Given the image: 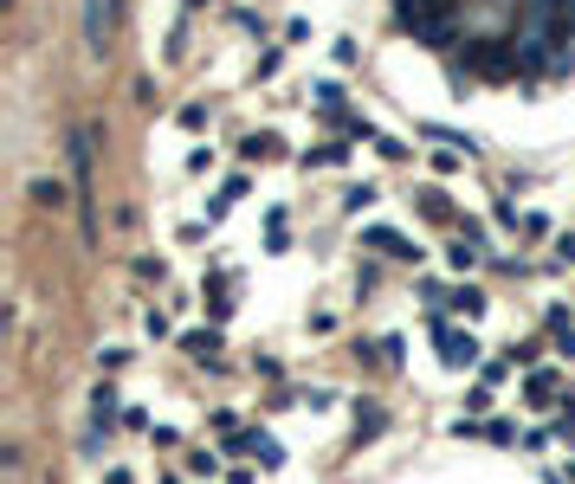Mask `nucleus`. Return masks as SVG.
<instances>
[{
	"label": "nucleus",
	"instance_id": "nucleus-2",
	"mask_svg": "<svg viewBox=\"0 0 575 484\" xmlns=\"http://www.w3.org/2000/svg\"><path fill=\"white\" fill-rule=\"evenodd\" d=\"M369 484H524L499 472L492 459H421L408 472H388V478H369Z\"/></svg>",
	"mask_w": 575,
	"mask_h": 484
},
{
	"label": "nucleus",
	"instance_id": "nucleus-1",
	"mask_svg": "<svg viewBox=\"0 0 575 484\" xmlns=\"http://www.w3.org/2000/svg\"><path fill=\"white\" fill-rule=\"evenodd\" d=\"M382 33L485 123L537 116L575 84V0H382Z\"/></svg>",
	"mask_w": 575,
	"mask_h": 484
}]
</instances>
